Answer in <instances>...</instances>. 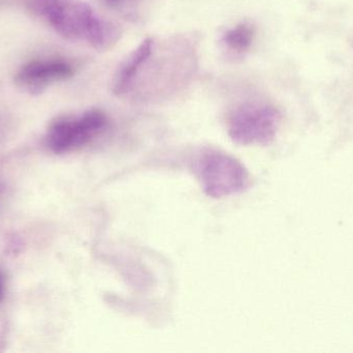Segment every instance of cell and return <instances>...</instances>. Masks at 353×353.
<instances>
[{"mask_svg":"<svg viewBox=\"0 0 353 353\" xmlns=\"http://www.w3.org/2000/svg\"><path fill=\"white\" fill-rule=\"evenodd\" d=\"M29 10L64 39L108 50L117 44L120 31L83 0H27Z\"/></svg>","mask_w":353,"mask_h":353,"instance_id":"cell-1","label":"cell"},{"mask_svg":"<svg viewBox=\"0 0 353 353\" xmlns=\"http://www.w3.org/2000/svg\"><path fill=\"white\" fill-rule=\"evenodd\" d=\"M195 174L205 195L220 199L244 192L248 170L236 158L217 149H205L195 162Z\"/></svg>","mask_w":353,"mask_h":353,"instance_id":"cell-2","label":"cell"},{"mask_svg":"<svg viewBox=\"0 0 353 353\" xmlns=\"http://www.w3.org/2000/svg\"><path fill=\"white\" fill-rule=\"evenodd\" d=\"M280 113L272 104L248 101L236 106L228 116V133L240 145H265L275 138Z\"/></svg>","mask_w":353,"mask_h":353,"instance_id":"cell-3","label":"cell"},{"mask_svg":"<svg viewBox=\"0 0 353 353\" xmlns=\"http://www.w3.org/2000/svg\"><path fill=\"white\" fill-rule=\"evenodd\" d=\"M108 126V117L99 109H89L78 115L60 116L48 126V147L57 155L76 151L92 142Z\"/></svg>","mask_w":353,"mask_h":353,"instance_id":"cell-4","label":"cell"},{"mask_svg":"<svg viewBox=\"0 0 353 353\" xmlns=\"http://www.w3.org/2000/svg\"><path fill=\"white\" fill-rule=\"evenodd\" d=\"M74 68L60 58L34 59L23 64L14 77L16 86L31 95H41L52 85L72 78Z\"/></svg>","mask_w":353,"mask_h":353,"instance_id":"cell-5","label":"cell"},{"mask_svg":"<svg viewBox=\"0 0 353 353\" xmlns=\"http://www.w3.org/2000/svg\"><path fill=\"white\" fill-rule=\"evenodd\" d=\"M155 49L154 39L148 37L145 39L128 57L124 60L123 64L120 66L117 74L114 80L113 90L114 95H122L128 93L132 86L137 77L140 74L144 64L148 61L149 58L152 55Z\"/></svg>","mask_w":353,"mask_h":353,"instance_id":"cell-6","label":"cell"},{"mask_svg":"<svg viewBox=\"0 0 353 353\" xmlns=\"http://www.w3.org/2000/svg\"><path fill=\"white\" fill-rule=\"evenodd\" d=\"M255 28L250 23L242 22L232 28L226 29L221 35L224 50L234 56H242L252 47Z\"/></svg>","mask_w":353,"mask_h":353,"instance_id":"cell-7","label":"cell"},{"mask_svg":"<svg viewBox=\"0 0 353 353\" xmlns=\"http://www.w3.org/2000/svg\"><path fill=\"white\" fill-rule=\"evenodd\" d=\"M105 8L126 19H137L145 0H99Z\"/></svg>","mask_w":353,"mask_h":353,"instance_id":"cell-8","label":"cell"},{"mask_svg":"<svg viewBox=\"0 0 353 353\" xmlns=\"http://www.w3.org/2000/svg\"><path fill=\"white\" fill-rule=\"evenodd\" d=\"M4 298V281L3 277H2L1 273H0V303L3 300Z\"/></svg>","mask_w":353,"mask_h":353,"instance_id":"cell-9","label":"cell"}]
</instances>
